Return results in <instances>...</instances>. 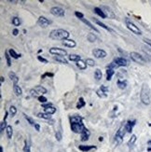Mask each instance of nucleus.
Segmentation results:
<instances>
[{"label": "nucleus", "instance_id": "48", "mask_svg": "<svg viewBox=\"0 0 151 152\" xmlns=\"http://www.w3.org/2000/svg\"><path fill=\"white\" fill-rule=\"evenodd\" d=\"M38 59L39 62H42V63H48V60H46L45 58L41 57V56H38Z\"/></svg>", "mask_w": 151, "mask_h": 152}, {"label": "nucleus", "instance_id": "21", "mask_svg": "<svg viewBox=\"0 0 151 152\" xmlns=\"http://www.w3.org/2000/svg\"><path fill=\"white\" fill-rule=\"evenodd\" d=\"M90 134H91V133H90V131H88V130H86V131L84 132V133H81V135H80V139H81V141H87V140L89 139V137H90Z\"/></svg>", "mask_w": 151, "mask_h": 152}, {"label": "nucleus", "instance_id": "27", "mask_svg": "<svg viewBox=\"0 0 151 152\" xmlns=\"http://www.w3.org/2000/svg\"><path fill=\"white\" fill-rule=\"evenodd\" d=\"M78 148H79V150H81V151L87 152V151H89V150H91V149L95 148V147H94V146H79Z\"/></svg>", "mask_w": 151, "mask_h": 152}, {"label": "nucleus", "instance_id": "16", "mask_svg": "<svg viewBox=\"0 0 151 152\" xmlns=\"http://www.w3.org/2000/svg\"><path fill=\"white\" fill-rule=\"evenodd\" d=\"M82 119L83 118H81L80 116L76 115V116H72L71 118H70V121H71V124L72 123H80L82 122Z\"/></svg>", "mask_w": 151, "mask_h": 152}, {"label": "nucleus", "instance_id": "20", "mask_svg": "<svg viewBox=\"0 0 151 152\" xmlns=\"http://www.w3.org/2000/svg\"><path fill=\"white\" fill-rule=\"evenodd\" d=\"M8 76H9V78L11 79L14 84H17L18 82H19V77L16 76V74L15 73H13V72H10L9 74H8Z\"/></svg>", "mask_w": 151, "mask_h": 152}, {"label": "nucleus", "instance_id": "57", "mask_svg": "<svg viewBox=\"0 0 151 152\" xmlns=\"http://www.w3.org/2000/svg\"><path fill=\"white\" fill-rule=\"evenodd\" d=\"M147 144H148V146H150V145H151V140H150V141H148V142H147Z\"/></svg>", "mask_w": 151, "mask_h": 152}, {"label": "nucleus", "instance_id": "45", "mask_svg": "<svg viewBox=\"0 0 151 152\" xmlns=\"http://www.w3.org/2000/svg\"><path fill=\"white\" fill-rule=\"evenodd\" d=\"M38 101L40 102V103H46L48 100H47V98L45 96H43V95H40V96H38Z\"/></svg>", "mask_w": 151, "mask_h": 152}, {"label": "nucleus", "instance_id": "18", "mask_svg": "<svg viewBox=\"0 0 151 152\" xmlns=\"http://www.w3.org/2000/svg\"><path fill=\"white\" fill-rule=\"evenodd\" d=\"M54 59L56 60L57 62H59V63H64V64H67V63H68V61L64 58V56L56 55V56H54Z\"/></svg>", "mask_w": 151, "mask_h": 152}, {"label": "nucleus", "instance_id": "59", "mask_svg": "<svg viewBox=\"0 0 151 152\" xmlns=\"http://www.w3.org/2000/svg\"><path fill=\"white\" fill-rule=\"evenodd\" d=\"M99 140H100V141H103V137H99Z\"/></svg>", "mask_w": 151, "mask_h": 152}, {"label": "nucleus", "instance_id": "23", "mask_svg": "<svg viewBox=\"0 0 151 152\" xmlns=\"http://www.w3.org/2000/svg\"><path fill=\"white\" fill-rule=\"evenodd\" d=\"M117 86H118V88L119 89H125L126 87H127V81L126 80H121V79H117Z\"/></svg>", "mask_w": 151, "mask_h": 152}, {"label": "nucleus", "instance_id": "58", "mask_svg": "<svg viewBox=\"0 0 151 152\" xmlns=\"http://www.w3.org/2000/svg\"><path fill=\"white\" fill-rule=\"evenodd\" d=\"M147 151L150 152V151H151V148H147Z\"/></svg>", "mask_w": 151, "mask_h": 152}, {"label": "nucleus", "instance_id": "13", "mask_svg": "<svg viewBox=\"0 0 151 152\" xmlns=\"http://www.w3.org/2000/svg\"><path fill=\"white\" fill-rule=\"evenodd\" d=\"M135 122H136V120H128L127 123L125 124V130L128 133H132V128L134 127L135 125Z\"/></svg>", "mask_w": 151, "mask_h": 152}, {"label": "nucleus", "instance_id": "49", "mask_svg": "<svg viewBox=\"0 0 151 152\" xmlns=\"http://www.w3.org/2000/svg\"><path fill=\"white\" fill-rule=\"evenodd\" d=\"M75 15L76 16L77 18H79V19H82V18H84V15L82 14L81 12H78V11H76L75 12Z\"/></svg>", "mask_w": 151, "mask_h": 152}, {"label": "nucleus", "instance_id": "46", "mask_svg": "<svg viewBox=\"0 0 151 152\" xmlns=\"http://www.w3.org/2000/svg\"><path fill=\"white\" fill-rule=\"evenodd\" d=\"M30 93H31V95H32L33 97H38V93H37L34 89H32L31 91H30Z\"/></svg>", "mask_w": 151, "mask_h": 152}, {"label": "nucleus", "instance_id": "56", "mask_svg": "<svg viewBox=\"0 0 151 152\" xmlns=\"http://www.w3.org/2000/svg\"><path fill=\"white\" fill-rule=\"evenodd\" d=\"M0 152H3V148L2 147H0Z\"/></svg>", "mask_w": 151, "mask_h": 152}, {"label": "nucleus", "instance_id": "37", "mask_svg": "<svg viewBox=\"0 0 151 152\" xmlns=\"http://www.w3.org/2000/svg\"><path fill=\"white\" fill-rule=\"evenodd\" d=\"M12 23L14 26H20V24H21V20H20V18L13 17L12 18Z\"/></svg>", "mask_w": 151, "mask_h": 152}, {"label": "nucleus", "instance_id": "30", "mask_svg": "<svg viewBox=\"0 0 151 152\" xmlns=\"http://www.w3.org/2000/svg\"><path fill=\"white\" fill-rule=\"evenodd\" d=\"M8 54L10 55V57H12L14 59H18L19 57H21V54H18L16 53V51L12 50V49H10V50H8Z\"/></svg>", "mask_w": 151, "mask_h": 152}, {"label": "nucleus", "instance_id": "24", "mask_svg": "<svg viewBox=\"0 0 151 152\" xmlns=\"http://www.w3.org/2000/svg\"><path fill=\"white\" fill-rule=\"evenodd\" d=\"M102 9H105V11H104V12H105V14L106 15V17L109 16V18H115V14H114V13L112 12L107 7H103Z\"/></svg>", "mask_w": 151, "mask_h": 152}, {"label": "nucleus", "instance_id": "26", "mask_svg": "<svg viewBox=\"0 0 151 152\" xmlns=\"http://www.w3.org/2000/svg\"><path fill=\"white\" fill-rule=\"evenodd\" d=\"M45 110V113L47 114H50V115H52L54 114L55 112H56V108H55L54 106H49V107H46V108H44Z\"/></svg>", "mask_w": 151, "mask_h": 152}, {"label": "nucleus", "instance_id": "7", "mask_svg": "<svg viewBox=\"0 0 151 152\" xmlns=\"http://www.w3.org/2000/svg\"><path fill=\"white\" fill-rule=\"evenodd\" d=\"M50 13L52 15L56 16V17H63L64 14H65L64 10L62 8H60V7H53V8H51L50 9Z\"/></svg>", "mask_w": 151, "mask_h": 152}, {"label": "nucleus", "instance_id": "54", "mask_svg": "<svg viewBox=\"0 0 151 152\" xmlns=\"http://www.w3.org/2000/svg\"><path fill=\"white\" fill-rule=\"evenodd\" d=\"M145 41H146V43H147L148 46L151 47V40H149V39H145Z\"/></svg>", "mask_w": 151, "mask_h": 152}, {"label": "nucleus", "instance_id": "12", "mask_svg": "<svg viewBox=\"0 0 151 152\" xmlns=\"http://www.w3.org/2000/svg\"><path fill=\"white\" fill-rule=\"evenodd\" d=\"M114 62L116 63V64L117 65V67H120V66H127L128 65V61L125 58H122V57H117L116 59L114 60Z\"/></svg>", "mask_w": 151, "mask_h": 152}, {"label": "nucleus", "instance_id": "47", "mask_svg": "<svg viewBox=\"0 0 151 152\" xmlns=\"http://www.w3.org/2000/svg\"><path fill=\"white\" fill-rule=\"evenodd\" d=\"M55 136H56V139L58 140V141H61L62 138H63V137H62V133H61V132H57Z\"/></svg>", "mask_w": 151, "mask_h": 152}, {"label": "nucleus", "instance_id": "53", "mask_svg": "<svg viewBox=\"0 0 151 152\" xmlns=\"http://www.w3.org/2000/svg\"><path fill=\"white\" fill-rule=\"evenodd\" d=\"M52 106V105H51V104H46V105H43V106H42V107H43V108H46V107H49V106Z\"/></svg>", "mask_w": 151, "mask_h": 152}, {"label": "nucleus", "instance_id": "39", "mask_svg": "<svg viewBox=\"0 0 151 152\" xmlns=\"http://www.w3.org/2000/svg\"><path fill=\"white\" fill-rule=\"evenodd\" d=\"M5 58L7 60V64H8V66H10V65H11V61H10V55L8 54V51H6V52H5Z\"/></svg>", "mask_w": 151, "mask_h": 152}, {"label": "nucleus", "instance_id": "40", "mask_svg": "<svg viewBox=\"0 0 151 152\" xmlns=\"http://www.w3.org/2000/svg\"><path fill=\"white\" fill-rule=\"evenodd\" d=\"M135 141H136V135H132V137H131V139L129 140V142H128V146L129 147H132L134 143H135Z\"/></svg>", "mask_w": 151, "mask_h": 152}, {"label": "nucleus", "instance_id": "4", "mask_svg": "<svg viewBox=\"0 0 151 152\" xmlns=\"http://www.w3.org/2000/svg\"><path fill=\"white\" fill-rule=\"evenodd\" d=\"M71 129H72V131L74 132V133H80V134L87 130V129L85 128V126H84V124L82 122H80V123H72L71 124Z\"/></svg>", "mask_w": 151, "mask_h": 152}, {"label": "nucleus", "instance_id": "29", "mask_svg": "<svg viewBox=\"0 0 151 152\" xmlns=\"http://www.w3.org/2000/svg\"><path fill=\"white\" fill-rule=\"evenodd\" d=\"M68 59L70 60V61H72V62H78V61L81 60V58H80L79 55L77 54H70L69 57H68Z\"/></svg>", "mask_w": 151, "mask_h": 152}, {"label": "nucleus", "instance_id": "51", "mask_svg": "<svg viewBox=\"0 0 151 152\" xmlns=\"http://www.w3.org/2000/svg\"><path fill=\"white\" fill-rule=\"evenodd\" d=\"M12 34H13V36H15V37H16L17 35L19 34V31H18V29H14V30H13Z\"/></svg>", "mask_w": 151, "mask_h": 152}, {"label": "nucleus", "instance_id": "50", "mask_svg": "<svg viewBox=\"0 0 151 152\" xmlns=\"http://www.w3.org/2000/svg\"><path fill=\"white\" fill-rule=\"evenodd\" d=\"M45 76H53V74H51V73H46V74H45V75H43L41 77L42 78H44Z\"/></svg>", "mask_w": 151, "mask_h": 152}, {"label": "nucleus", "instance_id": "31", "mask_svg": "<svg viewBox=\"0 0 151 152\" xmlns=\"http://www.w3.org/2000/svg\"><path fill=\"white\" fill-rule=\"evenodd\" d=\"M102 76H103L102 71H101L100 69H96L95 72H94V77H95V79L96 80H100L101 78H102Z\"/></svg>", "mask_w": 151, "mask_h": 152}, {"label": "nucleus", "instance_id": "1", "mask_svg": "<svg viewBox=\"0 0 151 152\" xmlns=\"http://www.w3.org/2000/svg\"><path fill=\"white\" fill-rule=\"evenodd\" d=\"M140 98L141 101L144 105L148 106L151 103V95H150V89L149 86L147 83H144L141 89V93H140Z\"/></svg>", "mask_w": 151, "mask_h": 152}, {"label": "nucleus", "instance_id": "34", "mask_svg": "<svg viewBox=\"0 0 151 152\" xmlns=\"http://www.w3.org/2000/svg\"><path fill=\"white\" fill-rule=\"evenodd\" d=\"M95 22H96L97 24L98 25H100V26H102L104 29H105L106 31H109V32H112V30H111V28H109L108 26H106L105 24V23H103V22H101L100 21H98V20H95Z\"/></svg>", "mask_w": 151, "mask_h": 152}, {"label": "nucleus", "instance_id": "33", "mask_svg": "<svg viewBox=\"0 0 151 152\" xmlns=\"http://www.w3.org/2000/svg\"><path fill=\"white\" fill-rule=\"evenodd\" d=\"M6 133H7V136H8V139H10V138L12 137V133H13L12 127L11 126L7 127V129H6Z\"/></svg>", "mask_w": 151, "mask_h": 152}, {"label": "nucleus", "instance_id": "8", "mask_svg": "<svg viewBox=\"0 0 151 152\" xmlns=\"http://www.w3.org/2000/svg\"><path fill=\"white\" fill-rule=\"evenodd\" d=\"M92 54L95 58H98V59H101V58H105L107 56V53L106 51L102 50V49H95L92 51Z\"/></svg>", "mask_w": 151, "mask_h": 152}, {"label": "nucleus", "instance_id": "10", "mask_svg": "<svg viewBox=\"0 0 151 152\" xmlns=\"http://www.w3.org/2000/svg\"><path fill=\"white\" fill-rule=\"evenodd\" d=\"M107 92H108V88L104 86V85H102V87L100 89L97 90L96 93L100 98H106L107 97Z\"/></svg>", "mask_w": 151, "mask_h": 152}, {"label": "nucleus", "instance_id": "43", "mask_svg": "<svg viewBox=\"0 0 151 152\" xmlns=\"http://www.w3.org/2000/svg\"><path fill=\"white\" fill-rule=\"evenodd\" d=\"M86 63L88 65H90V66H93L95 64V62H94V60L91 59V58H88V59L86 60Z\"/></svg>", "mask_w": 151, "mask_h": 152}, {"label": "nucleus", "instance_id": "35", "mask_svg": "<svg viewBox=\"0 0 151 152\" xmlns=\"http://www.w3.org/2000/svg\"><path fill=\"white\" fill-rule=\"evenodd\" d=\"M8 113H9V115H10L11 117H14L17 113V108L14 106H11L9 107V109H8Z\"/></svg>", "mask_w": 151, "mask_h": 152}, {"label": "nucleus", "instance_id": "38", "mask_svg": "<svg viewBox=\"0 0 151 152\" xmlns=\"http://www.w3.org/2000/svg\"><path fill=\"white\" fill-rule=\"evenodd\" d=\"M87 38L90 42H95L96 41V36L94 34H88Z\"/></svg>", "mask_w": 151, "mask_h": 152}, {"label": "nucleus", "instance_id": "2", "mask_svg": "<svg viewBox=\"0 0 151 152\" xmlns=\"http://www.w3.org/2000/svg\"><path fill=\"white\" fill-rule=\"evenodd\" d=\"M69 37V33L66 30L55 29L52 30L50 34V38L54 40H65Z\"/></svg>", "mask_w": 151, "mask_h": 152}, {"label": "nucleus", "instance_id": "15", "mask_svg": "<svg viewBox=\"0 0 151 152\" xmlns=\"http://www.w3.org/2000/svg\"><path fill=\"white\" fill-rule=\"evenodd\" d=\"M13 91H14V93L16 94L17 96H21L22 94V90L21 89V87L18 84L13 85Z\"/></svg>", "mask_w": 151, "mask_h": 152}, {"label": "nucleus", "instance_id": "6", "mask_svg": "<svg viewBox=\"0 0 151 152\" xmlns=\"http://www.w3.org/2000/svg\"><path fill=\"white\" fill-rule=\"evenodd\" d=\"M126 25H127V27H128V29L131 30L133 34L135 35H142V32H141V30L139 29L137 26L134 24L133 22H132V21H130V20H126Z\"/></svg>", "mask_w": 151, "mask_h": 152}, {"label": "nucleus", "instance_id": "36", "mask_svg": "<svg viewBox=\"0 0 151 152\" xmlns=\"http://www.w3.org/2000/svg\"><path fill=\"white\" fill-rule=\"evenodd\" d=\"M83 106H85V101H84L83 98L80 97L79 101H78L77 105H76V108H77V109H80V108H82Z\"/></svg>", "mask_w": 151, "mask_h": 152}, {"label": "nucleus", "instance_id": "14", "mask_svg": "<svg viewBox=\"0 0 151 152\" xmlns=\"http://www.w3.org/2000/svg\"><path fill=\"white\" fill-rule=\"evenodd\" d=\"M63 46L67 47V48H74L76 47V42L74 40H72V39H65V40H63V42H62Z\"/></svg>", "mask_w": 151, "mask_h": 152}, {"label": "nucleus", "instance_id": "22", "mask_svg": "<svg viewBox=\"0 0 151 152\" xmlns=\"http://www.w3.org/2000/svg\"><path fill=\"white\" fill-rule=\"evenodd\" d=\"M115 74V71L114 69H110V68H107L106 70V80H111L112 79V76H114Z\"/></svg>", "mask_w": 151, "mask_h": 152}, {"label": "nucleus", "instance_id": "17", "mask_svg": "<svg viewBox=\"0 0 151 152\" xmlns=\"http://www.w3.org/2000/svg\"><path fill=\"white\" fill-rule=\"evenodd\" d=\"M34 90H35L38 94H41V95L47 93V90L45 89L44 87H42V86H36V87L34 88Z\"/></svg>", "mask_w": 151, "mask_h": 152}, {"label": "nucleus", "instance_id": "42", "mask_svg": "<svg viewBox=\"0 0 151 152\" xmlns=\"http://www.w3.org/2000/svg\"><path fill=\"white\" fill-rule=\"evenodd\" d=\"M24 118H25V119L28 121V123H29L30 125H35V124H36L35 121H34V119L31 118V117H29V116H27V115L24 114Z\"/></svg>", "mask_w": 151, "mask_h": 152}, {"label": "nucleus", "instance_id": "55", "mask_svg": "<svg viewBox=\"0 0 151 152\" xmlns=\"http://www.w3.org/2000/svg\"><path fill=\"white\" fill-rule=\"evenodd\" d=\"M0 78H1V79H0V81H1V84H2V83L4 82V76H1Z\"/></svg>", "mask_w": 151, "mask_h": 152}, {"label": "nucleus", "instance_id": "41", "mask_svg": "<svg viewBox=\"0 0 151 152\" xmlns=\"http://www.w3.org/2000/svg\"><path fill=\"white\" fill-rule=\"evenodd\" d=\"M23 151L31 152V147H30V143L28 141H25V146H24V148H23Z\"/></svg>", "mask_w": 151, "mask_h": 152}, {"label": "nucleus", "instance_id": "44", "mask_svg": "<svg viewBox=\"0 0 151 152\" xmlns=\"http://www.w3.org/2000/svg\"><path fill=\"white\" fill-rule=\"evenodd\" d=\"M7 121H6V120H4V121H3V122H1V126H0V130H1V133H3V132H4V130L5 129H7Z\"/></svg>", "mask_w": 151, "mask_h": 152}, {"label": "nucleus", "instance_id": "3", "mask_svg": "<svg viewBox=\"0 0 151 152\" xmlns=\"http://www.w3.org/2000/svg\"><path fill=\"white\" fill-rule=\"evenodd\" d=\"M125 125H122L119 129H118V131L117 132V133L115 135V141H116V143L117 145H120L122 143V141H123V137H124V135H125Z\"/></svg>", "mask_w": 151, "mask_h": 152}, {"label": "nucleus", "instance_id": "9", "mask_svg": "<svg viewBox=\"0 0 151 152\" xmlns=\"http://www.w3.org/2000/svg\"><path fill=\"white\" fill-rule=\"evenodd\" d=\"M50 53L54 55H60V56H65L67 54L65 50L60 49V48H51L50 49Z\"/></svg>", "mask_w": 151, "mask_h": 152}, {"label": "nucleus", "instance_id": "52", "mask_svg": "<svg viewBox=\"0 0 151 152\" xmlns=\"http://www.w3.org/2000/svg\"><path fill=\"white\" fill-rule=\"evenodd\" d=\"M35 128H36V130H37L38 132L40 130V126H39V124H38V123H36V124H35Z\"/></svg>", "mask_w": 151, "mask_h": 152}, {"label": "nucleus", "instance_id": "25", "mask_svg": "<svg viewBox=\"0 0 151 152\" xmlns=\"http://www.w3.org/2000/svg\"><path fill=\"white\" fill-rule=\"evenodd\" d=\"M87 63H86V62H83L82 60H80V61H78V62H76V66L79 68V69H82V70H84V69H86L87 68Z\"/></svg>", "mask_w": 151, "mask_h": 152}, {"label": "nucleus", "instance_id": "5", "mask_svg": "<svg viewBox=\"0 0 151 152\" xmlns=\"http://www.w3.org/2000/svg\"><path fill=\"white\" fill-rule=\"evenodd\" d=\"M131 58H132V60L133 61V62H135V63H141V64H145V63H147V61H146V59L143 57L141 54H139V53H137V52H131Z\"/></svg>", "mask_w": 151, "mask_h": 152}, {"label": "nucleus", "instance_id": "19", "mask_svg": "<svg viewBox=\"0 0 151 152\" xmlns=\"http://www.w3.org/2000/svg\"><path fill=\"white\" fill-rule=\"evenodd\" d=\"M94 13H96L98 16L102 17L103 19H105V18H106V15H105V12L103 11V9H100V8H94Z\"/></svg>", "mask_w": 151, "mask_h": 152}, {"label": "nucleus", "instance_id": "32", "mask_svg": "<svg viewBox=\"0 0 151 152\" xmlns=\"http://www.w3.org/2000/svg\"><path fill=\"white\" fill-rule=\"evenodd\" d=\"M38 117L40 118H44V119H50L51 118V115L47 114V113H38Z\"/></svg>", "mask_w": 151, "mask_h": 152}, {"label": "nucleus", "instance_id": "28", "mask_svg": "<svg viewBox=\"0 0 151 152\" xmlns=\"http://www.w3.org/2000/svg\"><path fill=\"white\" fill-rule=\"evenodd\" d=\"M80 20H81V21H83L84 23H85V24H86V25H88L89 27H90V28H91V29L94 30V31H95V32H99V31H98V29H97L96 27H94V26L92 25V23H91V22H90V21H87V20H86V19H84V18H82V19H80Z\"/></svg>", "mask_w": 151, "mask_h": 152}, {"label": "nucleus", "instance_id": "11", "mask_svg": "<svg viewBox=\"0 0 151 152\" xmlns=\"http://www.w3.org/2000/svg\"><path fill=\"white\" fill-rule=\"evenodd\" d=\"M38 24L40 27H43V28H46V27H48V26L50 24V21H49L47 18L43 17V16H41V17L38 18Z\"/></svg>", "mask_w": 151, "mask_h": 152}]
</instances>
